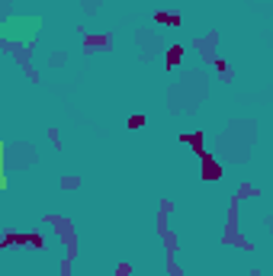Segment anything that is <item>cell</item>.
Instances as JSON below:
<instances>
[{"instance_id": "obj_1", "label": "cell", "mask_w": 273, "mask_h": 276, "mask_svg": "<svg viewBox=\"0 0 273 276\" xmlns=\"http://www.w3.org/2000/svg\"><path fill=\"white\" fill-rule=\"evenodd\" d=\"M203 158V177L206 180H219L222 177V167L215 164V158H209V154H199Z\"/></svg>"}, {"instance_id": "obj_2", "label": "cell", "mask_w": 273, "mask_h": 276, "mask_svg": "<svg viewBox=\"0 0 273 276\" xmlns=\"http://www.w3.org/2000/svg\"><path fill=\"white\" fill-rule=\"evenodd\" d=\"M180 61H183V45H170V52H167V68H177Z\"/></svg>"}, {"instance_id": "obj_3", "label": "cell", "mask_w": 273, "mask_h": 276, "mask_svg": "<svg viewBox=\"0 0 273 276\" xmlns=\"http://www.w3.org/2000/svg\"><path fill=\"white\" fill-rule=\"evenodd\" d=\"M129 125H132V129H141V125H145V116H132V119H129Z\"/></svg>"}]
</instances>
